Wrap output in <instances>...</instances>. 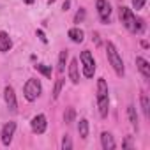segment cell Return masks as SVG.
Segmentation results:
<instances>
[{
    "label": "cell",
    "instance_id": "obj_14",
    "mask_svg": "<svg viewBox=\"0 0 150 150\" xmlns=\"http://www.w3.org/2000/svg\"><path fill=\"white\" fill-rule=\"evenodd\" d=\"M67 35H69V39L72 41V42H83V39H85V34H83V30L81 28H78V27H74V28H71L69 32H67Z\"/></svg>",
    "mask_w": 150,
    "mask_h": 150
},
{
    "label": "cell",
    "instance_id": "obj_5",
    "mask_svg": "<svg viewBox=\"0 0 150 150\" xmlns=\"http://www.w3.org/2000/svg\"><path fill=\"white\" fill-rule=\"evenodd\" d=\"M80 60H81V65H83V74H85V78H92L94 72H96V60H94V55H92L88 50H85V51H81Z\"/></svg>",
    "mask_w": 150,
    "mask_h": 150
},
{
    "label": "cell",
    "instance_id": "obj_19",
    "mask_svg": "<svg viewBox=\"0 0 150 150\" xmlns=\"http://www.w3.org/2000/svg\"><path fill=\"white\" fill-rule=\"evenodd\" d=\"M35 67V71H39L42 76H46V78H51V67L50 65H44V64H37V65H34Z\"/></svg>",
    "mask_w": 150,
    "mask_h": 150
},
{
    "label": "cell",
    "instance_id": "obj_11",
    "mask_svg": "<svg viewBox=\"0 0 150 150\" xmlns=\"http://www.w3.org/2000/svg\"><path fill=\"white\" fill-rule=\"evenodd\" d=\"M136 65H138L139 72L143 74V78L148 80V78H150V64H148L143 57H136Z\"/></svg>",
    "mask_w": 150,
    "mask_h": 150
},
{
    "label": "cell",
    "instance_id": "obj_28",
    "mask_svg": "<svg viewBox=\"0 0 150 150\" xmlns=\"http://www.w3.org/2000/svg\"><path fill=\"white\" fill-rule=\"evenodd\" d=\"M92 37H94V41H96V44L99 46V44H101V39H99V34H94Z\"/></svg>",
    "mask_w": 150,
    "mask_h": 150
},
{
    "label": "cell",
    "instance_id": "obj_10",
    "mask_svg": "<svg viewBox=\"0 0 150 150\" xmlns=\"http://www.w3.org/2000/svg\"><path fill=\"white\" fill-rule=\"evenodd\" d=\"M69 80L74 85L80 83V71H78V60L76 58H72L71 64H69Z\"/></svg>",
    "mask_w": 150,
    "mask_h": 150
},
{
    "label": "cell",
    "instance_id": "obj_21",
    "mask_svg": "<svg viewBox=\"0 0 150 150\" xmlns=\"http://www.w3.org/2000/svg\"><path fill=\"white\" fill-rule=\"evenodd\" d=\"M62 87H64V78L60 76L57 81H55V88H53V99H58L60 92H62Z\"/></svg>",
    "mask_w": 150,
    "mask_h": 150
},
{
    "label": "cell",
    "instance_id": "obj_13",
    "mask_svg": "<svg viewBox=\"0 0 150 150\" xmlns=\"http://www.w3.org/2000/svg\"><path fill=\"white\" fill-rule=\"evenodd\" d=\"M11 46H13V41H11L9 34L2 30V32H0V51L6 53V51H9V50H11Z\"/></svg>",
    "mask_w": 150,
    "mask_h": 150
},
{
    "label": "cell",
    "instance_id": "obj_22",
    "mask_svg": "<svg viewBox=\"0 0 150 150\" xmlns=\"http://www.w3.org/2000/svg\"><path fill=\"white\" fill-rule=\"evenodd\" d=\"M85 16H87V11L83 7H80V11L76 13V16H74V23H81L85 20Z\"/></svg>",
    "mask_w": 150,
    "mask_h": 150
},
{
    "label": "cell",
    "instance_id": "obj_15",
    "mask_svg": "<svg viewBox=\"0 0 150 150\" xmlns=\"http://www.w3.org/2000/svg\"><path fill=\"white\" fill-rule=\"evenodd\" d=\"M65 64H67V50H62V51H60V57H58V65H57L58 74H64Z\"/></svg>",
    "mask_w": 150,
    "mask_h": 150
},
{
    "label": "cell",
    "instance_id": "obj_8",
    "mask_svg": "<svg viewBox=\"0 0 150 150\" xmlns=\"http://www.w3.org/2000/svg\"><path fill=\"white\" fill-rule=\"evenodd\" d=\"M14 132H16V122H7V124L2 127V132H0V138H2V143H4L6 146H9V145H11Z\"/></svg>",
    "mask_w": 150,
    "mask_h": 150
},
{
    "label": "cell",
    "instance_id": "obj_18",
    "mask_svg": "<svg viewBox=\"0 0 150 150\" xmlns=\"http://www.w3.org/2000/svg\"><path fill=\"white\" fill-rule=\"evenodd\" d=\"M139 101H141V110H143V115L148 118V117H150V103H148V97H146V94H141Z\"/></svg>",
    "mask_w": 150,
    "mask_h": 150
},
{
    "label": "cell",
    "instance_id": "obj_29",
    "mask_svg": "<svg viewBox=\"0 0 150 150\" xmlns=\"http://www.w3.org/2000/svg\"><path fill=\"white\" fill-rule=\"evenodd\" d=\"M25 4H34V0H23Z\"/></svg>",
    "mask_w": 150,
    "mask_h": 150
},
{
    "label": "cell",
    "instance_id": "obj_20",
    "mask_svg": "<svg viewBox=\"0 0 150 150\" xmlns=\"http://www.w3.org/2000/svg\"><path fill=\"white\" fill-rule=\"evenodd\" d=\"M74 117H76V111H74V108H65V111H64V120H65V124L74 122Z\"/></svg>",
    "mask_w": 150,
    "mask_h": 150
},
{
    "label": "cell",
    "instance_id": "obj_26",
    "mask_svg": "<svg viewBox=\"0 0 150 150\" xmlns=\"http://www.w3.org/2000/svg\"><path fill=\"white\" fill-rule=\"evenodd\" d=\"M122 146H124V148H131V146H132V143H131V138H127V139L124 141V145H122Z\"/></svg>",
    "mask_w": 150,
    "mask_h": 150
},
{
    "label": "cell",
    "instance_id": "obj_4",
    "mask_svg": "<svg viewBox=\"0 0 150 150\" xmlns=\"http://www.w3.org/2000/svg\"><path fill=\"white\" fill-rule=\"evenodd\" d=\"M41 92H42V85H41V81L35 80V78H30V80L25 83V87H23V96H25V99H27L28 103H34V101L41 96Z\"/></svg>",
    "mask_w": 150,
    "mask_h": 150
},
{
    "label": "cell",
    "instance_id": "obj_1",
    "mask_svg": "<svg viewBox=\"0 0 150 150\" xmlns=\"http://www.w3.org/2000/svg\"><path fill=\"white\" fill-rule=\"evenodd\" d=\"M118 16H120L122 25H124L129 32H132V34H143V30H145V20L136 18V14H134L129 7H120Z\"/></svg>",
    "mask_w": 150,
    "mask_h": 150
},
{
    "label": "cell",
    "instance_id": "obj_30",
    "mask_svg": "<svg viewBox=\"0 0 150 150\" xmlns=\"http://www.w3.org/2000/svg\"><path fill=\"white\" fill-rule=\"evenodd\" d=\"M53 2H55V0H48V4H53Z\"/></svg>",
    "mask_w": 150,
    "mask_h": 150
},
{
    "label": "cell",
    "instance_id": "obj_6",
    "mask_svg": "<svg viewBox=\"0 0 150 150\" xmlns=\"http://www.w3.org/2000/svg\"><path fill=\"white\" fill-rule=\"evenodd\" d=\"M4 99H6V104L9 108L11 113H16L18 111V101H16V94H14V88L13 87H6L4 88Z\"/></svg>",
    "mask_w": 150,
    "mask_h": 150
},
{
    "label": "cell",
    "instance_id": "obj_16",
    "mask_svg": "<svg viewBox=\"0 0 150 150\" xmlns=\"http://www.w3.org/2000/svg\"><path fill=\"white\" fill-rule=\"evenodd\" d=\"M127 117H129V122H131V125L134 127V129H138V113H136V108L131 104V106H127Z\"/></svg>",
    "mask_w": 150,
    "mask_h": 150
},
{
    "label": "cell",
    "instance_id": "obj_24",
    "mask_svg": "<svg viewBox=\"0 0 150 150\" xmlns=\"http://www.w3.org/2000/svg\"><path fill=\"white\" fill-rule=\"evenodd\" d=\"M145 2H146V0H132V7H134L136 11H139V9H143Z\"/></svg>",
    "mask_w": 150,
    "mask_h": 150
},
{
    "label": "cell",
    "instance_id": "obj_9",
    "mask_svg": "<svg viewBox=\"0 0 150 150\" xmlns=\"http://www.w3.org/2000/svg\"><path fill=\"white\" fill-rule=\"evenodd\" d=\"M30 127H32V131H34L35 134H42V132L46 131V127H48V122H46V117H44L42 113H39V115H35V117L32 118V122H30Z\"/></svg>",
    "mask_w": 150,
    "mask_h": 150
},
{
    "label": "cell",
    "instance_id": "obj_27",
    "mask_svg": "<svg viewBox=\"0 0 150 150\" xmlns=\"http://www.w3.org/2000/svg\"><path fill=\"white\" fill-rule=\"evenodd\" d=\"M69 6H71V2H69V0H65V2L62 4V9H64V11H67V9H69Z\"/></svg>",
    "mask_w": 150,
    "mask_h": 150
},
{
    "label": "cell",
    "instance_id": "obj_23",
    "mask_svg": "<svg viewBox=\"0 0 150 150\" xmlns=\"http://www.w3.org/2000/svg\"><path fill=\"white\" fill-rule=\"evenodd\" d=\"M62 148H64V150H71V148H72V141H71L69 136H64V139H62Z\"/></svg>",
    "mask_w": 150,
    "mask_h": 150
},
{
    "label": "cell",
    "instance_id": "obj_17",
    "mask_svg": "<svg viewBox=\"0 0 150 150\" xmlns=\"http://www.w3.org/2000/svg\"><path fill=\"white\" fill-rule=\"evenodd\" d=\"M78 132L83 139H87V136H88V120L87 118H81L78 122Z\"/></svg>",
    "mask_w": 150,
    "mask_h": 150
},
{
    "label": "cell",
    "instance_id": "obj_2",
    "mask_svg": "<svg viewBox=\"0 0 150 150\" xmlns=\"http://www.w3.org/2000/svg\"><path fill=\"white\" fill-rule=\"evenodd\" d=\"M97 106H99V115L106 118L110 111V96H108V83L104 78L97 80Z\"/></svg>",
    "mask_w": 150,
    "mask_h": 150
},
{
    "label": "cell",
    "instance_id": "obj_3",
    "mask_svg": "<svg viewBox=\"0 0 150 150\" xmlns=\"http://www.w3.org/2000/svg\"><path fill=\"white\" fill-rule=\"evenodd\" d=\"M106 55H108V62L110 65L113 67V71L118 74V76H124V72H125V67H124V60L117 50V46L113 42H108L106 44Z\"/></svg>",
    "mask_w": 150,
    "mask_h": 150
},
{
    "label": "cell",
    "instance_id": "obj_12",
    "mask_svg": "<svg viewBox=\"0 0 150 150\" xmlns=\"http://www.w3.org/2000/svg\"><path fill=\"white\" fill-rule=\"evenodd\" d=\"M101 145H103V148H104V150H113V148L117 146V143H115L113 136H111L110 132H106V131L101 134Z\"/></svg>",
    "mask_w": 150,
    "mask_h": 150
},
{
    "label": "cell",
    "instance_id": "obj_25",
    "mask_svg": "<svg viewBox=\"0 0 150 150\" xmlns=\"http://www.w3.org/2000/svg\"><path fill=\"white\" fill-rule=\"evenodd\" d=\"M37 35H39V39H41L42 42H48V39H46V35H44V32H42V30H37Z\"/></svg>",
    "mask_w": 150,
    "mask_h": 150
},
{
    "label": "cell",
    "instance_id": "obj_7",
    "mask_svg": "<svg viewBox=\"0 0 150 150\" xmlns=\"http://www.w3.org/2000/svg\"><path fill=\"white\" fill-rule=\"evenodd\" d=\"M97 14L101 18L103 23H110V16H111V6L108 0H97Z\"/></svg>",
    "mask_w": 150,
    "mask_h": 150
}]
</instances>
